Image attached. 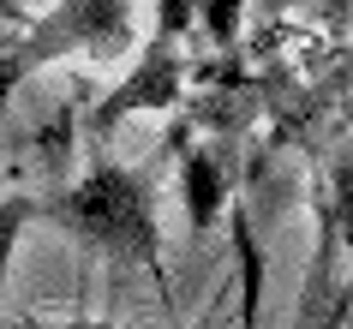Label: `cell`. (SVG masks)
<instances>
[{"instance_id":"obj_1","label":"cell","mask_w":353,"mask_h":329,"mask_svg":"<svg viewBox=\"0 0 353 329\" xmlns=\"http://www.w3.org/2000/svg\"><path fill=\"white\" fill-rule=\"evenodd\" d=\"M37 216H48L54 228H66L72 239H84L90 252L114 257V263H144L162 281V246H156V192L150 174L120 162H90L84 180H72L54 198H37Z\"/></svg>"},{"instance_id":"obj_2","label":"cell","mask_w":353,"mask_h":329,"mask_svg":"<svg viewBox=\"0 0 353 329\" xmlns=\"http://www.w3.org/2000/svg\"><path fill=\"white\" fill-rule=\"evenodd\" d=\"M42 329H132V323H102V317H66V323H42Z\"/></svg>"}]
</instances>
